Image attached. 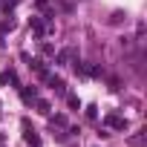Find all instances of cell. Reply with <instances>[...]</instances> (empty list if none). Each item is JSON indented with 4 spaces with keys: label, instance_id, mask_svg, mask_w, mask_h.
<instances>
[{
    "label": "cell",
    "instance_id": "1",
    "mask_svg": "<svg viewBox=\"0 0 147 147\" xmlns=\"http://www.w3.org/2000/svg\"><path fill=\"white\" fill-rule=\"evenodd\" d=\"M107 124H110V127H115V130H124V118H118V115H110V118H107Z\"/></svg>",
    "mask_w": 147,
    "mask_h": 147
},
{
    "label": "cell",
    "instance_id": "2",
    "mask_svg": "<svg viewBox=\"0 0 147 147\" xmlns=\"http://www.w3.org/2000/svg\"><path fill=\"white\" fill-rule=\"evenodd\" d=\"M32 29H35L38 35H43V23H40V20H32Z\"/></svg>",
    "mask_w": 147,
    "mask_h": 147
},
{
    "label": "cell",
    "instance_id": "3",
    "mask_svg": "<svg viewBox=\"0 0 147 147\" xmlns=\"http://www.w3.org/2000/svg\"><path fill=\"white\" fill-rule=\"evenodd\" d=\"M26 141H29V144H38V136H35V130H29V133H26Z\"/></svg>",
    "mask_w": 147,
    "mask_h": 147
}]
</instances>
